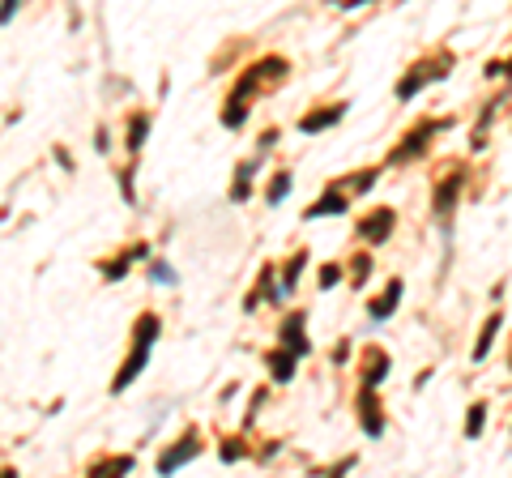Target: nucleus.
<instances>
[{
    "instance_id": "nucleus-6",
    "label": "nucleus",
    "mask_w": 512,
    "mask_h": 478,
    "mask_svg": "<svg viewBox=\"0 0 512 478\" xmlns=\"http://www.w3.org/2000/svg\"><path fill=\"white\" fill-rule=\"evenodd\" d=\"M393 227H397V218H393V210H376V214H367V218H359V235L367 239V244H384V239L393 235Z\"/></svg>"
},
{
    "instance_id": "nucleus-20",
    "label": "nucleus",
    "mask_w": 512,
    "mask_h": 478,
    "mask_svg": "<svg viewBox=\"0 0 512 478\" xmlns=\"http://www.w3.org/2000/svg\"><path fill=\"white\" fill-rule=\"evenodd\" d=\"M133 257H146V248H133V252H124L120 261H107L103 265V278H124L128 274V261H133Z\"/></svg>"
},
{
    "instance_id": "nucleus-13",
    "label": "nucleus",
    "mask_w": 512,
    "mask_h": 478,
    "mask_svg": "<svg viewBox=\"0 0 512 478\" xmlns=\"http://www.w3.org/2000/svg\"><path fill=\"white\" fill-rule=\"evenodd\" d=\"M384 372H389V355L384 350H367V368H363V389H376Z\"/></svg>"
},
{
    "instance_id": "nucleus-7",
    "label": "nucleus",
    "mask_w": 512,
    "mask_h": 478,
    "mask_svg": "<svg viewBox=\"0 0 512 478\" xmlns=\"http://www.w3.org/2000/svg\"><path fill=\"white\" fill-rule=\"evenodd\" d=\"M342 116H346V103H338V107H316V111H308V116L299 120V133H325Z\"/></svg>"
},
{
    "instance_id": "nucleus-18",
    "label": "nucleus",
    "mask_w": 512,
    "mask_h": 478,
    "mask_svg": "<svg viewBox=\"0 0 512 478\" xmlns=\"http://www.w3.org/2000/svg\"><path fill=\"white\" fill-rule=\"evenodd\" d=\"M291 188H295V175H291V171H278L274 184H269V193H265V201H269V205H282V197L291 193Z\"/></svg>"
},
{
    "instance_id": "nucleus-27",
    "label": "nucleus",
    "mask_w": 512,
    "mask_h": 478,
    "mask_svg": "<svg viewBox=\"0 0 512 478\" xmlns=\"http://www.w3.org/2000/svg\"><path fill=\"white\" fill-rule=\"evenodd\" d=\"M355 5H372V0H346V5H342V9H355Z\"/></svg>"
},
{
    "instance_id": "nucleus-16",
    "label": "nucleus",
    "mask_w": 512,
    "mask_h": 478,
    "mask_svg": "<svg viewBox=\"0 0 512 478\" xmlns=\"http://www.w3.org/2000/svg\"><path fill=\"white\" fill-rule=\"evenodd\" d=\"M146 133H150V116H146V111H137V116L133 120H128V150H141V146H146Z\"/></svg>"
},
{
    "instance_id": "nucleus-21",
    "label": "nucleus",
    "mask_w": 512,
    "mask_h": 478,
    "mask_svg": "<svg viewBox=\"0 0 512 478\" xmlns=\"http://www.w3.org/2000/svg\"><path fill=\"white\" fill-rule=\"evenodd\" d=\"M483 423H487V402H478V406L470 410V423H466V436H470V440H478V436H483Z\"/></svg>"
},
{
    "instance_id": "nucleus-12",
    "label": "nucleus",
    "mask_w": 512,
    "mask_h": 478,
    "mask_svg": "<svg viewBox=\"0 0 512 478\" xmlns=\"http://www.w3.org/2000/svg\"><path fill=\"white\" fill-rule=\"evenodd\" d=\"M457 193H461V171H453V175H448V180L436 188V214H440V218H448V214H453Z\"/></svg>"
},
{
    "instance_id": "nucleus-14",
    "label": "nucleus",
    "mask_w": 512,
    "mask_h": 478,
    "mask_svg": "<svg viewBox=\"0 0 512 478\" xmlns=\"http://www.w3.org/2000/svg\"><path fill=\"white\" fill-rule=\"evenodd\" d=\"M325 214H346V193L342 188H329V193L308 210V218H325Z\"/></svg>"
},
{
    "instance_id": "nucleus-9",
    "label": "nucleus",
    "mask_w": 512,
    "mask_h": 478,
    "mask_svg": "<svg viewBox=\"0 0 512 478\" xmlns=\"http://www.w3.org/2000/svg\"><path fill=\"white\" fill-rule=\"evenodd\" d=\"M359 414H363V432L376 440V436L384 432V414H380V402L372 397V389H363V397H359Z\"/></svg>"
},
{
    "instance_id": "nucleus-25",
    "label": "nucleus",
    "mask_w": 512,
    "mask_h": 478,
    "mask_svg": "<svg viewBox=\"0 0 512 478\" xmlns=\"http://www.w3.org/2000/svg\"><path fill=\"white\" fill-rule=\"evenodd\" d=\"M18 5H22V0H0V26L13 22V13H18Z\"/></svg>"
},
{
    "instance_id": "nucleus-24",
    "label": "nucleus",
    "mask_w": 512,
    "mask_h": 478,
    "mask_svg": "<svg viewBox=\"0 0 512 478\" xmlns=\"http://www.w3.org/2000/svg\"><path fill=\"white\" fill-rule=\"evenodd\" d=\"M150 278H158V282L175 286V274H171V265H167V261H150Z\"/></svg>"
},
{
    "instance_id": "nucleus-8",
    "label": "nucleus",
    "mask_w": 512,
    "mask_h": 478,
    "mask_svg": "<svg viewBox=\"0 0 512 478\" xmlns=\"http://www.w3.org/2000/svg\"><path fill=\"white\" fill-rule=\"evenodd\" d=\"M303 321H308V316H303V312H295L291 321H282V346L291 350V355H308V338H303Z\"/></svg>"
},
{
    "instance_id": "nucleus-17",
    "label": "nucleus",
    "mask_w": 512,
    "mask_h": 478,
    "mask_svg": "<svg viewBox=\"0 0 512 478\" xmlns=\"http://www.w3.org/2000/svg\"><path fill=\"white\" fill-rule=\"evenodd\" d=\"M500 325H504V312H495L491 321L483 325V338H478V346H474V359H487L491 355V342H495V333H500Z\"/></svg>"
},
{
    "instance_id": "nucleus-22",
    "label": "nucleus",
    "mask_w": 512,
    "mask_h": 478,
    "mask_svg": "<svg viewBox=\"0 0 512 478\" xmlns=\"http://www.w3.org/2000/svg\"><path fill=\"white\" fill-rule=\"evenodd\" d=\"M367 278H372V261H367V257H355V261H350V282L363 286Z\"/></svg>"
},
{
    "instance_id": "nucleus-2",
    "label": "nucleus",
    "mask_w": 512,
    "mask_h": 478,
    "mask_svg": "<svg viewBox=\"0 0 512 478\" xmlns=\"http://www.w3.org/2000/svg\"><path fill=\"white\" fill-rule=\"evenodd\" d=\"M158 316L154 312H146V316H137V325H133V355L124 359V368L116 372V380H111V393H124L133 380L146 372V363H150V350H154V342H158Z\"/></svg>"
},
{
    "instance_id": "nucleus-4",
    "label": "nucleus",
    "mask_w": 512,
    "mask_h": 478,
    "mask_svg": "<svg viewBox=\"0 0 512 478\" xmlns=\"http://www.w3.org/2000/svg\"><path fill=\"white\" fill-rule=\"evenodd\" d=\"M448 73V56H440V65L436 69H427V60H419V69H414L402 86H397V99H414L423 86H431V82H440V77Z\"/></svg>"
},
{
    "instance_id": "nucleus-11",
    "label": "nucleus",
    "mask_w": 512,
    "mask_h": 478,
    "mask_svg": "<svg viewBox=\"0 0 512 478\" xmlns=\"http://www.w3.org/2000/svg\"><path fill=\"white\" fill-rule=\"evenodd\" d=\"M265 363H269V372H274V380L278 385H286V380L295 376V368H299V355H291V350H274V355H265Z\"/></svg>"
},
{
    "instance_id": "nucleus-5",
    "label": "nucleus",
    "mask_w": 512,
    "mask_h": 478,
    "mask_svg": "<svg viewBox=\"0 0 512 478\" xmlns=\"http://www.w3.org/2000/svg\"><path fill=\"white\" fill-rule=\"evenodd\" d=\"M197 453H201V440H197V432H188L180 444H175V449H167L163 457H158V474H175L184 461H192Z\"/></svg>"
},
{
    "instance_id": "nucleus-3",
    "label": "nucleus",
    "mask_w": 512,
    "mask_h": 478,
    "mask_svg": "<svg viewBox=\"0 0 512 478\" xmlns=\"http://www.w3.org/2000/svg\"><path fill=\"white\" fill-rule=\"evenodd\" d=\"M436 129H448V120H419V124H414L410 137H406V146L397 150V154H389V167L393 163H406V158H419L427 150V141L436 137Z\"/></svg>"
},
{
    "instance_id": "nucleus-10",
    "label": "nucleus",
    "mask_w": 512,
    "mask_h": 478,
    "mask_svg": "<svg viewBox=\"0 0 512 478\" xmlns=\"http://www.w3.org/2000/svg\"><path fill=\"white\" fill-rule=\"evenodd\" d=\"M402 291H406V286H402V278H393L389 286H384V295L376 299L372 308H367V312H372V321H389V316L397 312V299H402Z\"/></svg>"
},
{
    "instance_id": "nucleus-15",
    "label": "nucleus",
    "mask_w": 512,
    "mask_h": 478,
    "mask_svg": "<svg viewBox=\"0 0 512 478\" xmlns=\"http://www.w3.org/2000/svg\"><path fill=\"white\" fill-rule=\"evenodd\" d=\"M133 470V457H107V461H94L90 478H111V474H128Z\"/></svg>"
},
{
    "instance_id": "nucleus-26",
    "label": "nucleus",
    "mask_w": 512,
    "mask_h": 478,
    "mask_svg": "<svg viewBox=\"0 0 512 478\" xmlns=\"http://www.w3.org/2000/svg\"><path fill=\"white\" fill-rule=\"evenodd\" d=\"M248 449H244V444H239V440H231L227 444V449H222V461H239V457H244Z\"/></svg>"
},
{
    "instance_id": "nucleus-1",
    "label": "nucleus",
    "mask_w": 512,
    "mask_h": 478,
    "mask_svg": "<svg viewBox=\"0 0 512 478\" xmlns=\"http://www.w3.org/2000/svg\"><path fill=\"white\" fill-rule=\"evenodd\" d=\"M286 73H291V65H286V60H278V56H269V60H261L256 69H248L244 82L231 90V107L222 111V124H227V129H239V124H244V116H248L252 90H261V82H282Z\"/></svg>"
},
{
    "instance_id": "nucleus-23",
    "label": "nucleus",
    "mask_w": 512,
    "mask_h": 478,
    "mask_svg": "<svg viewBox=\"0 0 512 478\" xmlns=\"http://www.w3.org/2000/svg\"><path fill=\"white\" fill-rule=\"evenodd\" d=\"M338 282H342V265H325V269H320V286H325V291H333Z\"/></svg>"
},
{
    "instance_id": "nucleus-19",
    "label": "nucleus",
    "mask_w": 512,
    "mask_h": 478,
    "mask_svg": "<svg viewBox=\"0 0 512 478\" xmlns=\"http://www.w3.org/2000/svg\"><path fill=\"white\" fill-rule=\"evenodd\" d=\"M252 171H256V163H239V180H235V188H231V201H248Z\"/></svg>"
}]
</instances>
